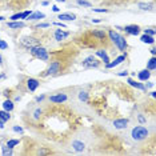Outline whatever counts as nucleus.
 Listing matches in <instances>:
<instances>
[{
	"instance_id": "a19ab883",
	"label": "nucleus",
	"mask_w": 156,
	"mask_h": 156,
	"mask_svg": "<svg viewBox=\"0 0 156 156\" xmlns=\"http://www.w3.org/2000/svg\"><path fill=\"white\" fill-rule=\"evenodd\" d=\"M52 11H54V12H59V8L56 5H54V7H52Z\"/></svg>"
},
{
	"instance_id": "7ed1b4c3",
	"label": "nucleus",
	"mask_w": 156,
	"mask_h": 156,
	"mask_svg": "<svg viewBox=\"0 0 156 156\" xmlns=\"http://www.w3.org/2000/svg\"><path fill=\"white\" fill-rule=\"evenodd\" d=\"M108 37L109 40H111L112 44H115V47L119 49L120 52H127V49H128V43H127L126 37L122 36L119 32H116V31L113 30H108Z\"/></svg>"
},
{
	"instance_id": "5701e85b",
	"label": "nucleus",
	"mask_w": 156,
	"mask_h": 156,
	"mask_svg": "<svg viewBox=\"0 0 156 156\" xmlns=\"http://www.w3.org/2000/svg\"><path fill=\"white\" fill-rule=\"evenodd\" d=\"M43 17H45L44 13H41V12H34V13H31V15L28 16V20H39V19H43Z\"/></svg>"
},
{
	"instance_id": "a18cd8bd",
	"label": "nucleus",
	"mask_w": 156,
	"mask_h": 156,
	"mask_svg": "<svg viewBox=\"0 0 156 156\" xmlns=\"http://www.w3.org/2000/svg\"><path fill=\"white\" fill-rule=\"evenodd\" d=\"M3 62H4V60H3V58H2V55H0V66H3Z\"/></svg>"
},
{
	"instance_id": "1a4fd4ad",
	"label": "nucleus",
	"mask_w": 156,
	"mask_h": 156,
	"mask_svg": "<svg viewBox=\"0 0 156 156\" xmlns=\"http://www.w3.org/2000/svg\"><path fill=\"white\" fill-rule=\"evenodd\" d=\"M26 91H30V92H35L37 90V87L40 86V81L35 77H26Z\"/></svg>"
},
{
	"instance_id": "a211bd4d",
	"label": "nucleus",
	"mask_w": 156,
	"mask_h": 156,
	"mask_svg": "<svg viewBox=\"0 0 156 156\" xmlns=\"http://www.w3.org/2000/svg\"><path fill=\"white\" fill-rule=\"evenodd\" d=\"M104 2V0H103ZM132 0H105V4L109 5H122V4H128Z\"/></svg>"
},
{
	"instance_id": "de8ad7c7",
	"label": "nucleus",
	"mask_w": 156,
	"mask_h": 156,
	"mask_svg": "<svg viewBox=\"0 0 156 156\" xmlns=\"http://www.w3.org/2000/svg\"><path fill=\"white\" fill-rule=\"evenodd\" d=\"M4 19H5L4 16H0V22H3V20H4Z\"/></svg>"
},
{
	"instance_id": "49530a36",
	"label": "nucleus",
	"mask_w": 156,
	"mask_h": 156,
	"mask_svg": "<svg viewBox=\"0 0 156 156\" xmlns=\"http://www.w3.org/2000/svg\"><path fill=\"white\" fill-rule=\"evenodd\" d=\"M4 77H5L4 73H2V75H0V79H4Z\"/></svg>"
},
{
	"instance_id": "a878e982",
	"label": "nucleus",
	"mask_w": 156,
	"mask_h": 156,
	"mask_svg": "<svg viewBox=\"0 0 156 156\" xmlns=\"http://www.w3.org/2000/svg\"><path fill=\"white\" fill-rule=\"evenodd\" d=\"M147 69H148V71H155V69H156V59H155V56L150 60V62H148Z\"/></svg>"
},
{
	"instance_id": "393cba45",
	"label": "nucleus",
	"mask_w": 156,
	"mask_h": 156,
	"mask_svg": "<svg viewBox=\"0 0 156 156\" xmlns=\"http://www.w3.org/2000/svg\"><path fill=\"white\" fill-rule=\"evenodd\" d=\"M0 119L5 123V122H8V120L11 119V115H9V112L5 111V109H4V111H0Z\"/></svg>"
},
{
	"instance_id": "bb28decb",
	"label": "nucleus",
	"mask_w": 156,
	"mask_h": 156,
	"mask_svg": "<svg viewBox=\"0 0 156 156\" xmlns=\"http://www.w3.org/2000/svg\"><path fill=\"white\" fill-rule=\"evenodd\" d=\"M13 94H15V90H13V88H7V90H4V92H3V95L5 96V99H11Z\"/></svg>"
},
{
	"instance_id": "79ce46f5",
	"label": "nucleus",
	"mask_w": 156,
	"mask_h": 156,
	"mask_svg": "<svg viewBox=\"0 0 156 156\" xmlns=\"http://www.w3.org/2000/svg\"><path fill=\"white\" fill-rule=\"evenodd\" d=\"M0 128H4V122L0 119Z\"/></svg>"
},
{
	"instance_id": "aec40b11",
	"label": "nucleus",
	"mask_w": 156,
	"mask_h": 156,
	"mask_svg": "<svg viewBox=\"0 0 156 156\" xmlns=\"http://www.w3.org/2000/svg\"><path fill=\"white\" fill-rule=\"evenodd\" d=\"M127 83H128L129 86H132L135 88H137V90H140V91H145V90H147V88H145L141 83H139V81H135L133 79H127Z\"/></svg>"
},
{
	"instance_id": "2eb2a0df",
	"label": "nucleus",
	"mask_w": 156,
	"mask_h": 156,
	"mask_svg": "<svg viewBox=\"0 0 156 156\" xmlns=\"http://www.w3.org/2000/svg\"><path fill=\"white\" fill-rule=\"evenodd\" d=\"M96 56H99V58H101V60L105 63V64H107V63H109V56H108L107 51H105L104 48L98 49V51H96Z\"/></svg>"
},
{
	"instance_id": "f03ea898",
	"label": "nucleus",
	"mask_w": 156,
	"mask_h": 156,
	"mask_svg": "<svg viewBox=\"0 0 156 156\" xmlns=\"http://www.w3.org/2000/svg\"><path fill=\"white\" fill-rule=\"evenodd\" d=\"M71 66V63L64 62V60H59V59H52L51 64L48 66V68L41 73V77H47V76H59L63 75L68 71Z\"/></svg>"
},
{
	"instance_id": "7c9ffc66",
	"label": "nucleus",
	"mask_w": 156,
	"mask_h": 156,
	"mask_svg": "<svg viewBox=\"0 0 156 156\" xmlns=\"http://www.w3.org/2000/svg\"><path fill=\"white\" fill-rule=\"evenodd\" d=\"M19 19H22V12H17V13H15V15H12L11 16V20H19Z\"/></svg>"
},
{
	"instance_id": "6ab92c4d",
	"label": "nucleus",
	"mask_w": 156,
	"mask_h": 156,
	"mask_svg": "<svg viewBox=\"0 0 156 156\" xmlns=\"http://www.w3.org/2000/svg\"><path fill=\"white\" fill-rule=\"evenodd\" d=\"M3 108L5 109V111L11 112L13 108H15V105H13V100L12 99H5L4 101H3Z\"/></svg>"
},
{
	"instance_id": "c03bdc74",
	"label": "nucleus",
	"mask_w": 156,
	"mask_h": 156,
	"mask_svg": "<svg viewBox=\"0 0 156 156\" xmlns=\"http://www.w3.org/2000/svg\"><path fill=\"white\" fill-rule=\"evenodd\" d=\"M92 22H94V23H100V19H94Z\"/></svg>"
},
{
	"instance_id": "c85d7f7f",
	"label": "nucleus",
	"mask_w": 156,
	"mask_h": 156,
	"mask_svg": "<svg viewBox=\"0 0 156 156\" xmlns=\"http://www.w3.org/2000/svg\"><path fill=\"white\" fill-rule=\"evenodd\" d=\"M139 7L141 9H145V11H152V8H154V4H145V3H139Z\"/></svg>"
},
{
	"instance_id": "9b49d317",
	"label": "nucleus",
	"mask_w": 156,
	"mask_h": 156,
	"mask_svg": "<svg viewBox=\"0 0 156 156\" xmlns=\"http://www.w3.org/2000/svg\"><path fill=\"white\" fill-rule=\"evenodd\" d=\"M128 123H129V120L126 119V118L115 119V120H113V127H115L116 129H124V128H127Z\"/></svg>"
},
{
	"instance_id": "473e14b6",
	"label": "nucleus",
	"mask_w": 156,
	"mask_h": 156,
	"mask_svg": "<svg viewBox=\"0 0 156 156\" xmlns=\"http://www.w3.org/2000/svg\"><path fill=\"white\" fill-rule=\"evenodd\" d=\"M31 13H32V11H28V9H27V11H24V12H22V19H27Z\"/></svg>"
},
{
	"instance_id": "2f4dec72",
	"label": "nucleus",
	"mask_w": 156,
	"mask_h": 156,
	"mask_svg": "<svg viewBox=\"0 0 156 156\" xmlns=\"http://www.w3.org/2000/svg\"><path fill=\"white\" fill-rule=\"evenodd\" d=\"M144 34L151 35V36H155V30L154 28H147V30H144Z\"/></svg>"
},
{
	"instance_id": "3c124183",
	"label": "nucleus",
	"mask_w": 156,
	"mask_h": 156,
	"mask_svg": "<svg viewBox=\"0 0 156 156\" xmlns=\"http://www.w3.org/2000/svg\"><path fill=\"white\" fill-rule=\"evenodd\" d=\"M0 95H2V92H0Z\"/></svg>"
},
{
	"instance_id": "f704fd0d",
	"label": "nucleus",
	"mask_w": 156,
	"mask_h": 156,
	"mask_svg": "<svg viewBox=\"0 0 156 156\" xmlns=\"http://www.w3.org/2000/svg\"><path fill=\"white\" fill-rule=\"evenodd\" d=\"M49 26H51L49 23H40V24H37L36 26V28H48Z\"/></svg>"
},
{
	"instance_id": "20e7f679",
	"label": "nucleus",
	"mask_w": 156,
	"mask_h": 156,
	"mask_svg": "<svg viewBox=\"0 0 156 156\" xmlns=\"http://www.w3.org/2000/svg\"><path fill=\"white\" fill-rule=\"evenodd\" d=\"M30 52H31V55H32L34 58L41 60V62L48 63L49 60H51V59H49V51H48L47 48L41 47V45H37V47L30 48Z\"/></svg>"
},
{
	"instance_id": "ddd939ff",
	"label": "nucleus",
	"mask_w": 156,
	"mask_h": 156,
	"mask_svg": "<svg viewBox=\"0 0 156 156\" xmlns=\"http://www.w3.org/2000/svg\"><path fill=\"white\" fill-rule=\"evenodd\" d=\"M126 59H127V55H120L119 58H116L115 60H113V62H111V63H107V64H105V68L111 69V68H113V67L119 66L120 63H123Z\"/></svg>"
},
{
	"instance_id": "4468645a",
	"label": "nucleus",
	"mask_w": 156,
	"mask_h": 156,
	"mask_svg": "<svg viewBox=\"0 0 156 156\" xmlns=\"http://www.w3.org/2000/svg\"><path fill=\"white\" fill-rule=\"evenodd\" d=\"M54 36H55V39L58 41H62V40H66V39L69 36V32H67V31H63V30H55Z\"/></svg>"
},
{
	"instance_id": "37998d69",
	"label": "nucleus",
	"mask_w": 156,
	"mask_h": 156,
	"mask_svg": "<svg viewBox=\"0 0 156 156\" xmlns=\"http://www.w3.org/2000/svg\"><path fill=\"white\" fill-rule=\"evenodd\" d=\"M151 54L155 56V54H156V49H155V48H152V49H151Z\"/></svg>"
},
{
	"instance_id": "cd10ccee",
	"label": "nucleus",
	"mask_w": 156,
	"mask_h": 156,
	"mask_svg": "<svg viewBox=\"0 0 156 156\" xmlns=\"http://www.w3.org/2000/svg\"><path fill=\"white\" fill-rule=\"evenodd\" d=\"M2 150H3V152H2V154H3V155H4V156H7V155H12V154H13L12 148L7 147V145H5V144H4V145H3V147H2Z\"/></svg>"
},
{
	"instance_id": "4c0bfd02",
	"label": "nucleus",
	"mask_w": 156,
	"mask_h": 156,
	"mask_svg": "<svg viewBox=\"0 0 156 156\" xmlns=\"http://www.w3.org/2000/svg\"><path fill=\"white\" fill-rule=\"evenodd\" d=\"M128 75V71H122V72L118 73V76H127Z\"/></svg>"
},
{
	"instance_id": "0eeeda50",
	"label": "nucleus",
	"mask_w": 156,
	"mask_h": 156,
	"mask_svg": "<svg viewBox=\"0 0 156 156\" xmlns=\"http://www.w3.org/2000/svg\"><path fill=\"white\" fill-rule=\"evenodd\" d=\"M31 0H5V4L8 7V9H20L26 8L30 5Z\"/></svg>"
},
{
	"instance_id": "dca6fc26",
	"label": "nucleus",
	"mask_w": 156,
	"mask_h": 156,
	"mask_svg": "<svg viewBox=\"0 0 156 156\" xmlns=\"http://www.w3.org/2000/svg\"><path fill=\"white\" fill-rule=\"evenodd\" d=\"M58 19H60L62 22H71V20L76 19V15H73V13H60Z\"/></svg>"
},
{
	"instance_id": "4be33fe9",
	"label": "nucleus",
	"mask_w": 156,
	"mask_h": 156,
	"mask_svg": "<svg viewBox=\"0 0 156 156\" xmlns=\"http://www.w3.org/2000/svg\"><path fill=\"white\" fill-rule=\"evenodd\" d=\"M140 40L143 41V43H147V44H154L155 43V37L151 36V35H147V34H144L143 36L140 37Z\"/></svg>"
},
{
	"instance_id": "c756f323",
	"label": "nucleus",
	"mask_w": 156,
	"mask_h": 156,
	"mask_svg": "<svg viewBox=\"0 0 156 156\" xmlns=\"http://www.w3.org/2000/svg\"><path fill=\"white\" fill-rule=\"evenodd\" d=\"M77 4L79 5H83V7H92V3L87 2V0H76Z\"/></svg>"
},
{
	"instance_id": "8fccbe9b",
	"label": "nucleus",
	"mask_w": 156,
	"mask_h": 156,
	"mask_svg": "<svg viewBox=\"0 0 156 156\" xmlns=\"http://www.w3.org/2000/svg\"><path fill=\"white\" fill-rule=\"evenodd\" d=\"M58 2H63V3H64V2H66V0H58Z\"/></svg>"
},
{
	"instance_id": "ea45409f",
	"label": "nucleus",
	"mask_w": 156,
	"mask_h": 156,
	"mask_svg": "<svg viewBox=\"0 0 156 156\" xmlns=\"http://www.w3.org/2000/svg\"><path fill=\"white\" fill-rule=\"evenodd\" d=\"M55 26H58V27H62V28H66V26H64V24H63L62 22H56V23H55Z\"/></svg>"
},
{
	"instance_id": "e433bc0d",
	"label": "nucleus",
	"mask_w": 156,
	"mask_h": 156,
	"mask_svg": "<svg viewBox=\"0 0 156 156\" xmlns=\"http://www.w3.org/2000/svg\"><path fill=\"white\" fill-rule=\"evenodd\" d=\"M13 131H15V132H23V128H22V127L15 126V127H13Z\"/></svg>"
},
{
	"instance_id": "c9c22d12",
	"label": "nucleus",
	"mask_w": 156,
	"mask_h": 156,
	"mask_svg": "<svg viewBox=\"0 0 156 156\" xmlns=\"http://www.w3.org/2000/svg\"><path fill=\"white\" fill-rule=\"evenodd\" d=\"M95 12H100V13H104V12H108L107 8H94Z\"/></svg>"
},
{
	"instance_id": "6e6552de",
	"label": "nucleus",
	"mask_w": 156,
	"mask_h": 156,
	"mask_svg": "<svg viewBox=\"0 0 156 156\" xmlns=\"http://www.w3.org/2000/svg\"><path fill=\"white\" fill-rule=\"evenodd\" d=\"M100 64H101V62L94 55L88 56V58H86L83 60V67L84 68H98V67H100Z\"/></svg>"
},
{
	"instance_id": "423d86ee",
	"label": "nucleus",
	"mask_w": 156,
	"mask_h": 156,
	"mask_svg": "<svg viewBox=\"0 0 156 156\" xmlns=\"http://www.w3.org/2000/svg\"><path fill=\"white\" fill-rule=\"evenodd\" d=\"M20 44L26 48H32V47H37L41 45V39L40 37H35V36H23L20 39Z\"/></svg>"
},
{
	"instance_id": "f3484780",
	"label": "nucleus",
	"mask_w": 156,
	"mask_h": 156,
	"mask_svg": "<svg viewBox=\"0 0 156 156\" xmlns=\"http://www.w3.org/2000/svg\"><path fill=\"white\" fill-rule=\"evenodd\" d=\"M150 76H151V72L147 68L143 69V71H140V72L137 73V77H139L140 81H147L148 79H150Z\"/></svg>"
},
{
	"instance_id": "72a5a7b5",
	"label": "nucleus",
	"mask_w": 156,
	"mask_h": 156,
	"mask_svg": "<svg viewBox=\"0 0 156 156\" xmlns=\"http://www.w3.org/2000/svg\"><path fill=\"white\" fill-rule=\"evenodd\" d=\"M7 48H8V44L4 40H0V49H7Z\"/></svg>"
},
{
	"instance_id": "412c9836",
	"label": "nucleus",
	"mask_w": 156,
	"mask_h": 156,
	"mask_svg": "<svg viewBox=\"0 0 156 156\" xmlns=\"http://www.w3.org/2000/svg\"><path fill=\"white\" fill-rule=\"evenodd\" d=\"M7 26H8V28H13V30H19V28H24L26 27V24H24L23 22H11V23H7Z\"/></svg>"
},
{
	"instance_id": "9d476101",
	"label": "nucleus",
	"mask_w": 156,
	"mask_h": 156,
	"mask_svg": "<svg viewBox=\"0 0 156 156\" xmlns=\"http://www.w3.org/2000/svg\"><path fill=\"white\" fill-rule=\"evenodd\" d=\"M67 95L66 94H58V95H51V96L48 98V100L51 103H54V104H63L64 101H67Z\"/></svg>"
},
{
	"instance_id": "09e8293b",
	"label": "nucleus",
	"mask_w": 156,
	"mask_h": 156,
	"mask_svg": "<svg viewBox=\"0 0 156 156\" xmlns=\"http://www.w3.org/2000/svg\"><path fill=\"white\" fill-rule=\"evenodd\" d=\"M2 7H3V0H0V9H2Z\"/></svg>"
},
{
	"instance_id": "f257e3e1",
	"label": "nucleus",
	"mask_w": 156,
	"mask_h": 156,
	"mask_svg": "<svg viewBox=\"0 0 156 156\" xmlns=\"http://www.w3.org/2000/svg\"><path fill=\"white\" fill-rule=\"evenodd\" d=\"M73 40H75V44H77L79 47L90 48V49H100V48L107 49L112 44L107 32L104 30H101V28L84 31V32L77 35Z\"/></svg>"
},
{
	"instance_id": "f8f14e48",
	"label": "nucleus",
	"mask_w": 156,
	"mask_h": 156,
	"mask_svg": "<svg viewBox=\"0 0 156 156\" xmlns=\"http://www.w3.org/2000/svg\"><path fill=\"white\" fill-rule=\"evenodd\" d=\"M124 31H126V34L128 35H133V36H137V35L140 34V27L136 26V24H131V26H126L123 28Z\"/></svg>"
},
{
	"instance_id": "b1692460",
	"label": "nucleus",
	"mask_w": 156,
	"mask_h": 156,
	"mask_svg": "<svg viewBox=\"0 0 156 156\" xmlns=\"http://www.w3.org/2000/svg\"><path fill=\"white\" fill-rule=\"evenodd\" d=\"M19 144H20V140H19V139H11V140H8V141L5 143L7 147L12 148V150L16 147V145H19Z\"/></svg>"
},
{
	"instance_id": "58836bf2",
	"label": "nucleus",
	"mask_w": 156,
	"mask_h": 156,
	"mask_svg": "<svg viewBox=\"0 0 156 156\" xmlns=\"http://www.w3.org/2000/svg\"><path fill=\"white\" fill-rule=\"evenodd\" d=\"M139 122L140 123H145V122H147V119H145L143 115H139Z\"/></svg>"
},
{
	"instance_id": "39448f33",
	"label": "nucleus",
	"mask_w": 156,
	"mask_h": 156,
	"mask_svg": "<svg viewBox=\"0 0 156 156\" xmlns=\"http://www.w3.org/2000/svg\"><path fill=\"white\" fill-rule=\"evenodd\" d=\"M131 136H132L133 140L141 141V140L148 139V136H150V131H148V128H145V127H143V126H136L132 129Z\"/></svg>"
}]
</instances>
